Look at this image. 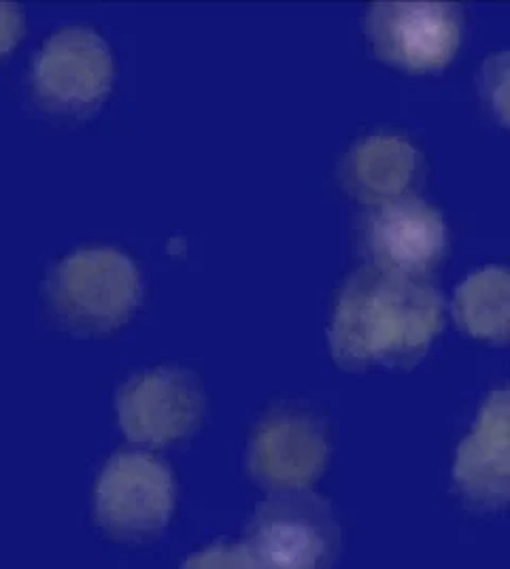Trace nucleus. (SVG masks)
Masks as SVG:
<instances>
[{"mask_svg": "<svg viewBox=\"0 0 510 569\" xmlns=\"http://www.w3.org/2000/svg\"><path fill=\"white\" fill-rule=\"evenodd\" d=\"M374 53L407 71L447 67L462 43V11L449 2H377L366 16Z\"/></svg>", "mask_w": 510, "mask_h": 569, "instance_id": "nucleus-4", "label": "nucleus"}, {"mask_svg": "<svg viewBox=\"0 0 510 569\" xmlns=\"http://www.w3.org/2000/svg\"><path fill=\"white\" fill-rule=\"evenodd\" d=\"M24 34V13L18 4L0 2V58L16 48Z\"/></svg>", "mask_w": 510, "mask_h": 569, "instance_id": "nucleus-14", "label": "nucleus"}, {"mask_svg": "<svg viewBox=\"0 0 510 569\" xmlns=\"http://www.w3.org/2000/svg\"><path fill=\"white\" fill-rule=\"evenodd\" d=\"M113 58L92 28L71 26L51 34L32 69L39 100L53 111H86L109 94Z\"/></svg>", "mask_w": 510, "mask_h": 569, "instance_id": "nucleus-6", "label": "nucleus"}, {"mask_svg": "<svg viewBox=\"0 0 510 569\" xmlns=\"http://www.w3.org/2000/svg\"><path fill=\"white\" fill-rule=\"evenodd\" d=\"M362 244L370 266L426 277L447 251L442 214L414 196L372 204L362 223Z\"/></svg>", "mask_w": 510, "mask_h": 569, "instance_id": "nucleus-7", "label": "nucleus"}, {"mask_svg": "<svg viewBox=\"0 0 510 569\" xmlns=\"http://www.w3.org/2000/svg\"><path fill=\"white\" fill-rule=\"evenodd\" d=\"M172 506L174 478L146 452H118L98 478V522L123 540L158 533L169 522Z\"/></svg>", "mask_w": 510, "mask_h": 569, "instance_id": "nucleus-5", "label": "nucleus"}, {"mask_svg": "<svg viewBox=\"0 0 510 569\" xmlns=\"http://www.w3.org/2000/svg\"><path fill=\"white\" fill-rule=\"evenodd\" d=\"M421 158L411 142L398 137H372L360 142L342 164L347 190L368 204L407 196Z\"/></svg>", "mask_w": 510, "mask_h": 569, "instance_id": "nucleus-11", "label": "nucleus"}, {"mask_svg": "<svg viewBox=\"0 0 510 569\" xmlns=\"http://www.w3.org/2000/svg\"><path fill=\"white\" fill-rule=\"evenodd\" d=\"M48 300L67 330L111 332L139 307L141 279L137 266L118 249H81L53 270Z\"/></svg>", "mask_w": 510, "mask_h": 569, "instance_id": "nucleus-2", "label": "nucleus"}, {"mask_svg": "<svg viewBox=\"0 0 510 569\" xmlns=\"http://www.w3.org/2000/svg\"><path fill=\"white\" fill-rule=\"evenodd\" d=\"M337 546L339 527L330 503L290 489L262 503L243 548L253 568L286 569L328 566Z\"/></svg>", "mask_w": 510, "mask_h": 569, "instance_id": "nucleus-3", "label": "nucleus"}, {"mask_svg": "<svg viewBox=\"0 0 510 569\" xmlns=\"http://www.w3.org/2000/svg\"><path fill=\"white\" fill-rule=\"evenodd\" d=\"M204 412L196 380L179 368H156L123 385L118 417L123 433L139 445L164 447L194 431Z\"/></svg>", "mask_w": 510, "mask_h": 569, "instance_id": "nucleus-8", "label": "nucleus"}, {"mask_svg": "<svg viewBox=\"0 0 510 569\" xmlns=\"http://www.w3.org/2000/svg\"><path fill=\"white\" fill-rule=\"evenodd\" d=\"M509 391L489 396L474 429L466 436L453 468L463 496L477 506L498 508L509 499Z\"/></svg>", "mask_w": 510, "mask_h": 569, "instance_id": "nucleus-9", "label": "nucleus"}, {"mask_svg": "<svg viewBox=\"0 0 510 569\" xmlns=\"http://www.w3.org/2000/svg\"><path fill=\"white\" fill-rule=\"evenodd\" d=\"M509 69H507V53L491 58L486 67V86L489 98L493 100L496 111L502 121L507 119V88H509Z\"/></svg>", "mask_w": 510, "mask_h": 569, "instance_id": "nucleus-13", "label": "nucleus"}, {"mask_svg": "<svg viewBox=\"0 0 510 569\" xmlns=\"http://www.w3.org/2000/svg\"><path fill=\"white\" fill-rule=\"evenodd\" d=\"M442 326V302L423 277L366 266L340 291L330 351L349 370L413 366Z\"/></svg>", "mask_w": 510, "mask_h": 569, "instance_id": "nucleus-1", "label": "nucleus"}, {"mask_svg": "<svg viewBox=\"0 0 510 569\" xmlns=\"http://www.w3.org/2000/svg\"><path fill=\"white\" fill-rule=\"evenodd\" d=\"M328 445L321 431L302 417H277L253 436L251 472L277 491L304 489L326 468Z\"/></svg>", "mask_w": 510, "mask_h": 569, "instance_id": "nucleus-10", "label": "nucleus"}, {"mask_svg": "<svg viewBox=\"0 0 510 569\" xmlns=\"http://www.w3.org/2000/svg\"><path fill=\"white\" fill-rule=\"evenodd\" d=\"M456 315L463 330L483 340L509 336V272L489 266L472 274L456 296Z\"/></svg>", "mask_w": 510, "mask_h": 569, "instance_id": "nucleus-12", "label": "nucleus"}, {"mask_svg": "<svg viewBox=\"0 0 510 569\" xmlns=\"http://www.w3.org/2000/svg\"><path fill=\"white\" fill-rule=\"evenodd\" d=\"M190 568H253L251 566V559L247 555L244 548H216V550H209L204 555H200L198 559H192L188 563Z\"/></svg>", "mask_w": 510, "mask_h": 569, "instance_id": "nucleus-15", "label": "nucleus"}]
</instances>
